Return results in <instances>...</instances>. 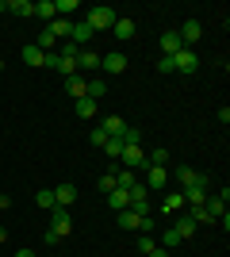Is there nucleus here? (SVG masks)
<instances>
[{
    "instance_id": "1",
    "label": "nucleus",
    "mask_w": 230,
    "mask_h": 257,
    "mask_svg": "<svg viewBox=\"0 0 230 257\" xmlns=\"http://www.w3.org/2000/svg\"><path fill=\"white\" fill-rule=\"evenodd\" d=\"M115 20H119V12L108 8V4H96V8H88L85 12V23H88V31L100 35V31H108V27H115Z\"/></svg>"
},
{
    "instance_id": "2",
    "label": "nucleus",
    "mask_w": 230,
    "mask_h": 257,
    "mask_svg": "<svg viewBox=\"0 0 230 257\" xmlns=\"http://www.w3.org/2000/svg\"><path fill=\"white\" fill-rule=\"evenodd\" d=\"M46 230H50V234H54L58 242L73 234V219H69V211H66V207H54V211H50V226H46Z\"/></svg>"
},
{
    "instance_id": "3",
    "label": "nucleus",
    "mask_w": 230,
    "mask_h": 257,
    "mask_svg": "<svg viewBox=\"0 0 230 257\" xmlns=\"http://www.w3.org/2000/svg\"><path fill=\"white\" fill-rule=\"evenodd\" d=\"M119 169H131V173L146 169V150H142V146H123V154H119Z\"/></svg>"
},
{
    "instance_id": "4",
    "label": "nucleus",
    "mask_w": 230,
    "mask_h": 257,
    "mask_svg": "<svg viewBox=\"0 0 230 257\" xmlns=\"http://www.w3.org/2000/svg\"><path fill=\"white\" fill-rule=\"evenodd\" d=\"M176 181L184 184V188H203V192H207V177L196 173L192 165H176Z\"/></svg>"
},
{
    "instance_id": "5",
    "label": "nucleus",
    "mask_w": 230,
    "mask_h": 257,
    "mask_svg": "<svg viewBox=\"0 0 230 257\" xmlns=\"http://www.w3.org/2000/svg\"><path fill=\"white\" fill-rule=\"evenodd\" d=\"M100 69H104V73H127V54L123 50L104 54V58H100Z\"/></svg>"
},
{
    "instance_id": "6",
    "label": "nucleus",
    "mask_w": 230,
    "mask_h": 257,
    "mask_svg": "<svg viewBox=\"0 0 230 257\" xmlns=\"http://www.w3.org/2000/svg\"><path fill=\"white\" fill-rule=\"evenodd\" d=\"M96 69H100V54H96V50H88V46H85V50L77 54V73L85 77V73H96Z\"/></svg>"
},
{
    "instance_id": "7",
    "label": "nucleus",
    "mask_w": 230,
    "mask_h": 257,
    "mask_svg": "<svg viewBox=\"0 0 230 257\" xmlns=\"http://www.w3.org/2000/svg\"><path fill=\"white\" fill-rule=\"evenodd\" d=\"M173 65H176V73H196L199 58H196V54H192V50L184 46V50H176V54H173Z\"/></svg>"
},
{
    "instance_id": "8",
    "label": "nucleus",
    "mask_w": 230,
    "mask_h": 257,
    "mask_svg": "<svg viewBox=\"0 0 230 257\" xmlns=\"http://www.w3.org/2000/svg\"><path fill=\"white\" fill-rule=\"evenodd\" d=\"M100 131H104L108 139H123V131H127V119H123V115H104V119H100Z\"/></svg>"
},
{
    "instance_id": "9",
    "label": "nucleus",
    "mask_w": 230,
    "mask_h": 257,
    "mask_svg": "<svg viewBox=\"0 0 230 257\" xmlns=\"http://www.w3.org/2000/svg\"><path fill=\"white\" fill-rule=\"evenodd\" d=\"M165 184H169V169H161V165H150V169H146V188H150V192H161Z\"/></svg>"
},
{
    "instance_id": "10",
    "label": "nucleus",
    "mask_w": 230,
    "mask_h": 257,
    "mask_svg": "<svg viewBox=\"0 0 230 257\" xmlns=\"http://www.w3.org/2000/svg\"><path fill=\"white\" fill-rule=\"evenodd\" d=\"M73 200H77V184H58V188H54V204L58 207H66V211H69V207H73Z\"/></svg>"
},
{
    "instance_id": "11",
    "label": "nucleus",
    "mask_w": 230,
    "mask_h": 257,
    "mask_svg": "<svg viewBox=\"0 0 230 257\" xmlns=\"http://www.w3.org/2000/svg\"><path fill=\"white\" fill-rule=\"evenodd\" d=\"M92 39H96V35L88 31V23H85V20H81V23H73V27H69V43H77V46H81V50H85V46L92 43Z\"/></svg>"
},
{
    "instance_id": "12",
    "label": "nucleus",
    "mask_w": 230,
    "mask_h": 257,
    "mask_svg": "<svg viewBox=\"0 0 230 257\" xmlns=\"http://www.w3.org/2000/svg\"><path fill=\"white\" fill-rule=\"evenodd\" d=\"M176 35H180V43H184L188 50H192V43H199V35H203V27H199V20H188V23H184V27H180Z\"/></svg>"
},
{
    "instance_id": "13",
    "label": "nucleus",
    "mask_w": 230,
    "mask_h": 257,
    "mask_svg": "<svg viewBox=\"0 0 230 257\" xmlns=\"http://www.w3.org/2000/svg\"><path fill=\"white\" fill-rule=\"evenodd\" d=\"M111 31H115V39H119V43H127V39H134V31H138V27H134V20H131V16H119Z\"/></svg>"
},
{
    "instance_id": "14",
    "label": "nucleus",
    "mask_w": 230,
    "mask_h": 257,
    "mask_svg": "<svg viewBox=\"0 0 230 257\" xmlns=\"http://www.w3.org/2000/svg\"><path fill=\"white\" fill-rule=\"evenodd\" d=\"M20 58H23V65H31V69H43V62H46V54L39 50L35 43H27V46H23V54H20Z\"/></svg>"
},
{
    "instance_id": "15",
    "label": "nucleus",
    "mask_w": 230,
    "mask_h": 257,
    "mask_svg": "<svg viewBox=\"0 0 230 257\" xmlns=\"http://www.w3.org/2000/svg\"><path fill=\"white\" fill-rule=\"evenodd\" d=\"M173 230L180 234V242H188V238L196 234V223H192V215H176V219H173Z\"/></svg>"
},
{
    "instance_id": "16",
    "label": "nucleus",
    "mask_w": 230,
    "mask_h": 257,
    "mask_svg": "<svg viewBox=\"0 0 230 257\" xmlns=\"http://www.w3.org/2000/svg\"><path fill=\"white\" fill-rule=\"evenodd\" d=\"M226 200H230V188H222V196H207V211H211V219H219L222 211H226Z\"/></svg>"
},
{
    "instance_id": "17",
    "label": "nucleus",
    "mask_w": 230,
    "mask_h": 257,
    "mask_svg": "<svg viewBox=\"0 0 230 257\" xmlns=\"http://www.w3.org/2000/svg\"><path fill=\"white\" fill-rule=\"evenodd\" d=\"M108 207H111V211H127V207H131V196H127V188H115V192H108Z\"/></svg>"
},
{
    "instance_id": "18",
    "label": "nucleus",
    "mask_w": 230,
    "mask_h": 257,
    "mask_svg": "<svg viewBox=\"0 0 230 257\" xmlns=\"http://www.w3.org/2000/svg\"><path fill=\"white\" fill-rule=\"evenodd\" d=\"M161 50H165V58H173L176 50H184V43H180V35H176V31L161 35Z\"/></svg>"
},
{
    "instance_id": "19",
    "label": "nucleus",
    "mask_w": 230,
    "mask_h": 257,
    "mask_svg": "<svg viewBox=\"0 0 230 257\" xmlns=\"http://www.w3.org/2000/svg\"><path fill=\"white\" fill-rule=\"evenodd\" d=\"M96 100H88V96H81V100H73V111H77V115H81V119H92V115H96Z\"/></svg>"
},
{
    "instance_id": "20",
    "label": "nucleus",
    "mask_w": 230,
    "mask_h": 257,
    "mask_svg": "<svg viewBox=\"0 0 230 257\" xmlns=\"http://www.w3.org/2000/svg\"><path fill=\"white\" fill-rule=\"evenodd\" d=\"M184 207H203L207 204V192H203V188H184Z\"/></svg>"
},
{
    "instance_id": "21",
    "label": "nucleus",
    "mask_w": 230,
    "mask_h": 257,
    "mask_svg": "<svg viewBox=\"0 0 230 257\" xmlns=\"http://www.w3.org/2000/svg\"><path fill=\"white\" fill-rule=\"evenodd\" d=\"M35 16H39V20H46V23H54V20H58L54 0H39V4H35Z\"/></svg>"
},
{
    "instance_id": "22",
    "label": "nucleus",
    "mask_w": 230,
    "mask_h": 257,
    "mask_svg": "<svg viewBox=\"0 0 230 257\" xmlns=\"http://www.w3.org/2000/svg\"><path fill=\"white\" fill-rule=\"evenodd\" d=\"M115 223H119L123 230H138V223H142V219H138V215L127 207V211H115Z\"/></svg>"
},
{
    "instance_id": "23",
    "label": "nucleus",
    "mask_w": 230,
    "mask_h": 257,
    "mask_svg": "<svg viewBox=\"0 0 230 257\" xmlns=\"http://www.w3.org/2000/svg\"><path fill=\"white\" fill-rule=\"evenodd\" d=\"M85 81H88V77H81V73H77V77H66V92H69L73 100H81V96H85Z\"/></svg>"
},
{
    "instance_id": "24",
    "label": "nucleus",
    "mask_w": 230,
    "mask_h": 257,
    "mask_svg": "<svg viewBox=\"0 0 230 257\" xmlns=\"http://www.w3.org/2000/svg\"><path fill=\"white\" fill-rule=\"evenodd\" d=\"M35 204L43 207V211H54V188H39V192H35Z\"/></svg>"
},
{
    "instance_id": "25",
    "label": "nucleus",
    "mask_w": 230,
    "mask_h": 257,
    "mask_svg": "<svg viewBox=\"0 0 230 257\" xmlns=\"http://www.w3.org/2000/svg\"><path fill=\"white\" fill-rule=\"evenodd\" d=\"M12 16H35V0H8Z\"/></svg>"
},
{
    "instance_id": "26",
    "label": "nucleus",
    "mask_w": 230,
    "mask_h": 257,
    "mask_svg": "<svg viewBox=\"0 0 230 257\" xmlns=\"http://www.w3.org/2000/svg\"><path fill=\"white\" fill-rule=\"evenodd\" d=\"M180 211H184V196H165L161 215H180Z\"/></svg>"
},
{
    "instance_id": "27",
    "label": "nucleus",
    "mask_w": 230,
    "mask_h": 257,
    "mask_svg": "<svg viewBox=\"0 0 230 257\" xmlns=\"http://www.w3.org/2000/svg\"><path fill=\"white\" fill-rule=\"evenodd\" d=\"M96 188H100V196L115 192V188H119V184H115V169H111V173H104V177H100V181H96Z\"/></svg>"
},
{
    "instance_id": "28",
    "label": "nucleus",
    "mask_w": 230,
    "mask_h": 257,
    "mask_svg": "<svg viewBox=\"0 0 230 257\" xmlns=\"http://www.w3.org/2000/svg\"><path fill=\"white\" fill-rule=\"evenodd\" d=\"M54 8H58V16H62V20H69L81 4H77V0H54Z\"/></svg>"
},
{
    "instance_id": "29",
    "label": "nucleus",
    "mask_w": 230,
    "mask_h": 257,
    "mask_svg": "<svg viewBox=\"0 0 230 257\" xmlns=\"http://www.w3.org/2000/svg\"><path fill=\"white\" fill-rule=\"evenodd\" d=\"M173 246H180V234H176L173 226H165L161 230V249H173Z\"/></svg>"
},
{
    "instance_id": "30",
    "label": "nucleus",
    "mask_w": 230,
    "mask_h": 257,
    "mask_svg": "<svg viewBox=\"0 0 230 257\" xmlns=\"http://www.w3.org/2000/svg\"><path fill=\"white\" fill-rule=\"evenodd\" d=\"M104 154H108L111 161H119V154H123V139H108V142H104Z\"/></svg>"
},
{
    "instance_id": "31",
    "label": "nucleus",
    "mask_w": 230,
    "mask_h": 257,
    "mask_svg": "<svg viewBox=\"0 0 230 257\" xmlns=\"http://www.w3.org/2000/svg\"><path fill=\"white\" fill-rule=\"evenodd\" d=\"M131 211L138 215V219H142V215H150V196H146V200H131Z\"/></svg>"
},
{
    "instance_id": "32",
    "label": "nucleus",
    "mask_w": 230,
    "mask_h": 257,
    "mask_svg": "<svg viewBox=\"0 0 230 257\" xmlns=\"http://www.w3.org/2000/svg\"><path fill=\"white\" fill-rule=\"evenodd\" d=\"M88 142H92V146H96V150H104V142H108V135H104V131H92V135H88Z\"/></svg>"
},
{
    "instance_id": "33",
    "label": "nucleus",
    "mask_w": 230,
    "mask_h": 257,
    "mask_svg": "<svg viewBox=\"0 0 230 257\" xmlns=\"http://www.w3.org/2000/svg\"><path fill=\"white\" fill-rule=\"evenodd\" d=\"M153 246H157V242H153V234H142V238H138V253H150Z\"/></svg>"
},
{
    "instance_id": "34",
    "label": "nucleus",
    "mask_w": 230,
    "mask_h": 257,
    "mask_svg": "<svg viewBox=\"0 0 230 257\" xmlns=\"http://www.w3.org/2000/svg\"><path fill=\"white\" fill-rule=\"evenodd\" d=\"M157 69H161V73H176V65H173V58H165V54H161V62H157Z\"/></svg>"
},
{
    "instance_id": "35",
    "label": "nucleus",
    "mask_w": 230,
    "mask_h": 257,
    "mask_svg": "<svg viewBox=\"0 0 230 257\" xmlns=\"http://www.w3.org/2000/svg\"><path fill=\"white\" fill-rule=\"evenodd\" d=\"M58 62H62V58H58V50H50V54H46V62H43V65H46V69H58Z\"/></svg>"
},
{
    "instance_id": "36",
    "label": "nucleus",
    "mask_w": 230,
    "mask_h": 257,
    "mask_svg": "<svg viewBox=\"0 0 230 257\" xmlns=\"http://www.w3.org/2000/svg\"><path fill=\"white\" fill-rule=\"evenodd\" d=\"M146 257H169V249H161V246H153V249H150V253H146Z\"/></svg>"
},
{
    "instance_id": "37",
    "label": "nucleus",
    "mask_w": 230,
    "mask_h": 257,
    "mask_svg": "<svg viewBox=\"0 0 230 257\" xmlns=\"http://www.w3.org/2000/svg\"><path fill=\"white\" fill-rule=\"evenodd\" d=\"M16 257H39V253H35V249H20Z\"/></svg>"
},
{
    "instance_id": "38",
    "label": "nucleus",
    "mask_w": 230,
    "mask_h": 257,
    "mask_svg": "<svg viewBox=\"0 0 230 257\" xmlns=\"http://www.w3.org/2000/svg\"><path fill=\"white\" fill-rule=\"evenodd\" d=\"M4 238H8V230H4V226H0V242H4Z\"/></svg>"
},
{
    "instance_id": "39",
    "label": "nucleus",
    "mask_w": 230,
    "mask_h": 257,
    "mask_svg": "<svg viewBox=\"0 0 230 257\" xmlns=\"http://www.w3.org/2000/svg\"><path fill=\"white\" fill-rule=\"evenodd\" d=\"M0 73H4V62H0Z\"/></svg>"
}]
</instances>
